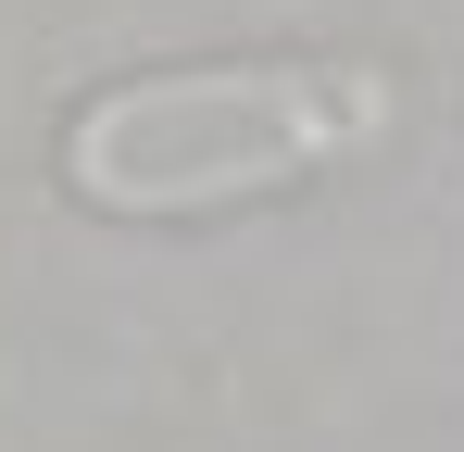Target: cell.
<instances>
[{"mask_svg":"<svg viewBox=\"0 0 464 452\" xmlns=\"http://www.w3.org/2000/svg\"><path fill=\"white\" fill-rule=\"evenodd\" d=\"M377 75L339 64H151L63 113V189L113 226H214L377 139Z\"/></svg>","mask_w":464,"mask_h":452,"instance_id":"obj_1","label":"cell"}]
</instances>
